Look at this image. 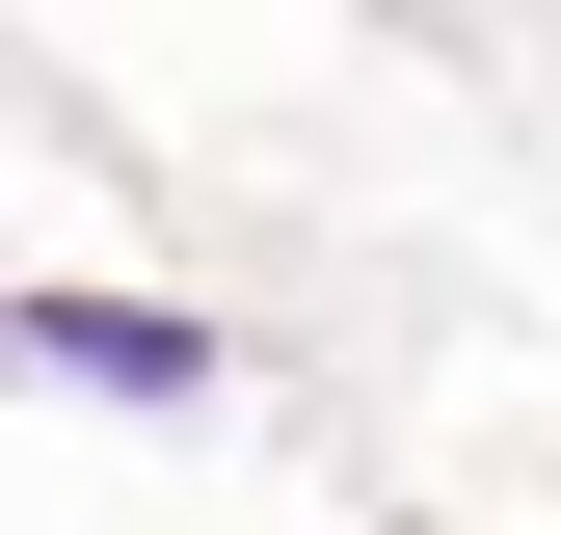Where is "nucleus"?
<instances>
[{"mask_svg":"<svg viewBox=\"0 0 561 535\" xmlns=\"http://www.w3.org/2000/svg\"><path fill=\"white\" fill-rule=\"evenodd\" d=\"M27 349H54V375H81V401H187V375H215V349H187V321H134V295H54V321H27Z\"/></svg>","mask_w":561,"mask_h":535,"instance_id":"f257e3e1","label":"nucleus"}]
</instances>
